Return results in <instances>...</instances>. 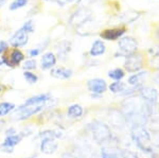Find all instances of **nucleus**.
<instances>
[{"mask_svg": "<svg viewBox=\"0 0 159 158\" xmlns=\"http://www.w3.org/2000/svg\"><path fill=\"white\" fill-rule=\"evenodd\" d=\"M28 43H29V34L27 32H25L21 28L13 33L12 36L9 39V44L13 48L25 47V46H27Z\"/></svg>", "mask_w": 159, "mask_h": 158, "instance_id": "6e6552de", "label": "nucleus"}, {"mask_svg": "<svg viewBox=\"0 0 159 158\" xmlns=\"http://www.w3.org/2000/svg\"><path fill=\"white\" fill-rule=\"evenodd\" d=\"M21 139H22L21 135H17V134L11 135V136H7L6 139H4V141H3V143H2V146L13 147V149H14L15 146H17V144L20 143Z\"/></svg>", "mask_w": 159, "mask_h": 158, "instance_id": "aec40b11", "label": "nucleus"}, {"mask_svg": "<svg viewBox=\"0 0 159 158\" xmlns=\"http://www.w3.org/2000/svg\"><path fill=\"white\" fill-rule=\"evenodd\" d=\"M24 68L25 70L30 71V70H34L37 68V62L34 60V58H30V60H27L24 62Z\"/></svg>", "mask_w": 159, "mask_h": 158, "instance_id": "bb28decb", "label": "nucleus"}, {"mask_svg": "<svg viewBox=\"0 0 159 158\" xmlns=\"http://www.w3.org/2000/svg\"><path fill=\"white\" fill-rule=\"evenodd\" d=\"M46 104H40V105H34V106H21L20 105L18 108H17L16 113H15L13 116H14L15 120H25V119H29L30 117L34 116L35 114L42 111L43 107H45Z\"/></svg>", "mask_w": 159, "mask_h": 158, "instance_id": "0eeeda50", "label": "nucleus"}, {"mask_svg": "<svg viewBox=\"0 0 159 158\" xmlns=\"http://www.w3.org/2000/svg\"><path fill=\"white\" fill-rule=\"evenodd\" d=\"M47 1H50V2H53V3H56L57 6L60 7H64L68 3V2H71L72 0H47Z\"/></svg>", "mask_w": 159, "mask_h": 158, "instance_id": "2f4dec72", "label": "nucleus"}, {"mask_svg": "<svg viewBox=\"0 0 159 158\" xmlns=\"http://www.w3.org/2000/svg\"><path fill=\"white\" fill-rule=\"evenodd\" d=\"M148 76V71H139V72L135 73V74L130 75L129 78V84L132 86H139L141 87V84H142L143 81L145 80Z\"/></svg>", "mask_w": 159, "mask_h": 158, "instance_id": "f3484780", "label": "nucleus"}, {"mask_svg": "<svg viewBox=\"0 0 159 158\" xmlns=\"http://www.w3.org/2000/svg\"><path fill=\"white\" fill-rule=\"evenodd\" d=\"M132 138L142 151L150 152L148 144L151 142V135L144 124H133Z\"/></svg>", "mask_w": 159, "mask_h": 158, "instance_id": "f257e3e1", "label": "nucleus"}, {"mask_svg": "<svg viewBox=\"0 0 159 158\" xmlns=\"http://www.w3.org/2000/svg\"><path fill=\"white\" fill-rule=\"evenodd\" d=\"M91 131L93 138L99 143H105V142H108L109 140H111V131L106 124L100 123V122L93 123Z\"/></svg>", "mask_w": 159, "mask_h": 158, "instance_id": "39448f33", "label": "nucleus"}, {"mask_svg": "<svg viewBox=\"0 0 159 158\" xmlns=\"http://www.w3.org/2000/svg\"><path fill=\"white\" fill-rule=\"evenodd\" d=\"M108 76L114 81H121L125 76V71L122 68H115L108 71Z\"/></svg>", "mask_w": 159, "mask_h": 158, "instance_id": "5701e85b", "label": "nucleus"}, {"mask_svg": "<svg viewBox=\"0 0 159 158\" xmlns=\"http://www.w3.org/2000/svg\"><path fill=\"white\" fill-rule=\"evenodd\" d=\"M0 58H1L2 63H3V66H7V67L10 68H15L18 67L20 64L24 62L25 55L19 48H11L7 52L2 54Z\"/></svg>", "mask_w": 159, "mask_h": 158, "instance_id": "f03ea898", "label": "nucleus"}, {"mask_svg": "<svg viewBox=\"0 0 159 158\" xmlns=\"http://www.w3.org/2000/svg\"><path fill=\"white\" fill-rule=\"evenodd\" d=\"M9 43L4 42V40H1L0 42V56H1L2 54H4L6 52L9 51Z\"/></svg>", "mask_w": 159, "mask_h": 158, "instance_id": "c756f323", "label": "nucleus"}, {"mask_svg": "<svg viewBox=\"0 0 159 158\" xmlns=\"http://www.w3.org/2000/svg\"><path fill=\"white\" fill-rule=\"evenodd\" d=\"M105 51H106V46H105L104 42L101 39H97L92 44L90 50H89V54L92 57H97L100 56V55H103Z\"/></svg>", "mask_w": 159, "mask_h": 158, "instance_id": "dca6fc26", "label": "nucleus"}, {"mask_svg": "<svg viewBox=\"0 0 159 158\" xmlns=\"http://www.w3.org/2000/svg\"><path fill=\"white\" fill-rule=\"evenodd\" d=\"M140 97L142 100H144L148 104H156L158 98V91L155 88L150 87V86H145V87H141L139 90Z\"/></svg>", "mask_w": 159, "mask_h": 158, "instance_id": "9b49d317", "label": "nucleus"}, {"mask_svg": "<svg viewBox=\"0 0 159 158\" xmlns=\"http://www.w3.org/2000/svg\"><path fill=\"white\" fill-rule=\"evenodd\" d=\"M144 66V55L139 51H136L125 56L124 68L129 72H138Z\"/></svg>", "mask_w": 159, "mask_h": 158, "instance_id": "7ed1b4c3", "label": "nucleus"}, {"mask_svg": "<svg viewBox=\"0 0 159 158\" xmlns=\"http://www.w3.org/2000/svg\"><path fill=\"white\" fill-rule=\"evenodd\" d=\"M57 56L61 60H66L68 53L70 52L71 50V43L67 42V40H63V42L60 43V45L57 46Z\"/></svg>", "mask_w": 159, "mask_h": 158, "instance_id": "a211bd4d", "label": "nucleus"}, {"mask_svg": "<svg viewBox=\"0 0 159 158\" xmlns=\"http://www.w3.org/2000/svg\"><path fill=\"white\" fill-rule=\"evenodd\" d=\"M154 80H155V82H156V83L159 84V73L155 76V79H154Z\"/></svg>", "mask_w": 159, "mask_h": 158, "instance_id": "c9c22d12", "label": "nucleus"}, {"mask_svg": "<svg viewBox=\"0 0 159 158\" xmlns=\"http://www.w3.org/2000/svg\"><path fill=\"white\" fill-rule=\"evenodd\" d=\"M50 74L53 78L60 79V80H68L72 76L73 72L71 69H68L66 67H54L51 69Z\"/></svg>", "mask_w": 159, "mask_h": 158, "instance_id": "2eb2a0df", "label": "nucleus"}, {"mask_svg": "<svg viewBox=\"0 0 159 158\" xmlns=\"http://www.w3.org/2000/svg\"><path fill=\"white\" fill-rule=\"evenodd\" d=\"M28 2L29 0H13L9 7L11 11H17V10L25 7L28 4Z\"/></svg>", "mask_w": 159, "mask_h": 158, "instance_id": "b1692460", "label": "nucleus"}, {"mask_svg": "<svg viewBox=\"0 0 159 158\" xmlns=\"http://www.w3.org/2000/svg\"><path fill=\"white\" fill-rule=\"evenodd\" d=\"M56 61H57V58H56L54 53L51 52V51H48V52L43 54L42 60H40V68L43 70L52 69V68L55 67Z\"/></svg>", "mask_w": 159, "mask_h": 158, "instance_id": "ddd939ff", "label": "nucleus"}, {"mask_svg": "<svg viewBox=\"0 0 159 158\" xmlns=\"http://www.w3.org/2000/svg\"><path fill=\"white\" fill-rule=\"evenodd\" d=\"M58 147V142L56 141V139L54 138H49V137H46V138L42 139V142H40V151H42L43 154H53V153L56 152Z\"/></svg>", "mask_w": 159, "mask_h": 158, "instance_id": "f8f14e48", "label": "nucleus"}, {"mask_svg": "<svg viewBox=\"0 0 159 158\" xmlns=\"http://www.w3.org/2000/svg\"><path fill=\"white\" fill-rule=\"evenodd\" d=\"M109 90L111 91L112 93L122 95V93L126 90V85L123 82H121V81H116V82L111 83L109 85Z\"/></svg>", "mask_w": 159, "mask_h": 158, "instance_id": "412c9836", "label": "nucleus"}, {"mask_svg": "<svg viewBox=\"0 0 159 158\" xmlns=\"http://www.w3.org/2000/svg\"><path fill=\"white\" fill-rule=\"evenodd\" d=\"M155 36L159 40V25H158L157 28H156V30H155Z\"/></svg>", "mask_w": 159, "mask_h": 158, "instance_id": "f704fd0d", "label": "nucleus"}, {"mask_svg": "<svg viewBox=\"0 0 159 158\" xmlns=\"http://www.w3.org/2000/svg\"><path fill=\"white\" fill-rule=\"evenodd\" d=\"M158 69H159V66H158Z\"/></svg>", "mask_w": 159, "mask_h": 158, "instance_id": "58836bf2", "label": "nucleus"}, {"mask_svg": "<svg viewBox=\"0 0 159 158\" xmlns=\"http://www.w3.org/2000/svg\"><path fill=\"white\" fill-rule=\"evenodd\" d=\"M2 66H3V63H2L1 58H0V68H1V67H2Z\"/></svg>", "mask_w": 159, "mask_h": 158, "instance_id": "e433bc0d", "label": "nucleus"}, {"mask_svg": "<svg viewBox=\"0 0 159 158\" xmlns=\"http://www.w3.org/2000/svg\"><path fill=\"white\" fill-rule=\"evenodd\" d=\"M15 107H16L15 104L11 103V102H2V103H0V118L9 115L12 111H14Z\"/></svg>", "mask_w": 159, "mask_h": 158, "instance_id": "4be33fe9", "label": "nucleus"}, {"mask_svg": "<svg viewBox=\"0 0 159 158\" xmlns=\"http://www.w3.org/2000/svg\"><path fill=\"white\" fill-rule=\"evenodd\" d=\"M91 20V11L88 10L87 7H81V9L76 10L75 12L71 15L70 19H69V25L75 27L76 29L84 27L86 24H88Z\"/></svg>", "mask_w": 159, "mask_h": 158, "instance_id": "20e7f679", "label": "nucleus"}, {"mask_svg": "<svg viewBox=\"0 0 159 158\" xmlns=\"http://www.w3.org/2000/svg\"><path fill=\"white\" fill-rule=\"evenodd\" d=\"M126 32L125 27H116V28H110V29H105L101 33H100V36H101L105 40H117L119 38H121L123 35Z\"/></svg>", "mask_w": 159, "mask_h": 158, "instance_id": "1a4fd4ad", "label": "nucleus"}, {"mask_svg": "<svg viewBox=\"0 0 159 158\" xmlns=\"http://www.w3.org/2000/svg\"><path fill=\"white\" fill-rule=\"evenodd\" d=\"M101 158H121V156H119V154L117 153L109 151L108 149H102Z\"/></svg>", "mask_w": 159, "mask_h": 158, "instance_id": "c85d7f7f", "label": "nucleus"}, {"mask_svg": "<svg viewBox=\"0 0 159 158\" xmlns=\"http://www.w3.org/2000/svg\"><path fill=\"white\" fill-rule=\"evenodd\" d=\"M21 29L24 30L25 32H27L28 34H29V33L34 32L35 31V25H34V22H33V20H27V21L22 25Z\"/></svg>", "mask_w": 159, "mask_h": 158, "instance_id": "cd10ccee", "label": "nucleus"}, {"mask_svg": "<svg viewBox=\"0 0 159 158\" xmlns=\"http://www.w3.org/2000/svg\"><path fill=\"white\" fill-rule=\"evenodd\" d=\"M97 0H78V3L80 4V6H83V7H85L87 6H89V4L93 3V2H96Z\"/></svg>", "mask_w": 159, "mask_h": 158, "instance_id": "473e14b6", "label": "nucleus"}, {"mask_svg": "<svg viewBox=\"0 0 159 158\" xmlns=\"http://www.w3.org/2000/svg\"><path fill=\"white\" fill-rule=\"evenodd\" d=\"M37 157V155H33V156H31V157H28V158H36Z\"/></svg>", "mask_w": 159, "mask_h": 158, "instance_id": "4c0bfd02", "label": "nucleus"}, {"mask_svg": "<svg viewBox=\"0 0 159 158\" xmlns=\"http://www.w3.org/2000/svg\"><path fill=\"white\" fill-rule=\"evenodd\" d=\"M118 47H119L120 52L116 53V57H117V55H124V56H126V55L130 54V53L137 51L138 43L134 37L124 36L119 39Z\"/></svg>", "mask_w": 159, "mask_h": 158, "instance_id": "423d86ee", "label": "nucleus"}, {"mask_svg": "<svg viewBox=\"0 0 159 158\" xmlns=\"http://www.w3.org/2000/svg\"><path fill=\"white\" fill-rule=\"evenodd\" d=\"M24 78L29 84H35L38 81V76L35 73H33L32 71H28V70H25L24 72Z\"/></svg>", "mask_w": 159, "mask_h": 158, "instance_id": "393cba45", "label": "nucleus"}, {"mask_svg": "<svg viewBox=\"0 0 159 158\" xmlns=\"http://www.w3.org/2000/svg\"><path fill=\"white\" fill-rule=\"evenodd\" d=\"M87 87L93 95L101 96L107 89V84L103 79H91L87 82Z\"/></svg>", "mask_w": 159, "mask_h": 158, "instance_id": "9d476101", "label": "nucleus"}, {"mask_svg": "<svg viewBox=\"0 0 159 158\" xmlns=\"http://www.w3.org/2000/svg\"><path fill=\"white\" fill-rule=\"evenodd\" d=\"M120 156H121V158H138V156L134 152L127 151V150L121 151V155H120Z\"/></svg>", "mask_w": 159, "mask_h": 158, "instance_id": "7c9ffc66", "label": "nucleus"}, {"mask_svg": "<svg viewBox=\"0 0 159 158\" xmlns=\"http://www.w3.org/2000/svg\"><path fill=\"white\" fill-rule=\"evenodd\" d=\"M47 45H48V40L45 43V44L42 45V47H39V46H38V47H35V48H33V49L29 50V56L31 58H35L36 56H38V55L42 53V51L45 49V47Z\"/></svg>", "mask_w": 159, "mask_h": 158, "instance_id": "a878e982", "label": "nucleus"}, {"mask_svg": "<svg viewBox=\"0 0 159 158\" xmlns=\"http://www.w3.org/2000/svg\"><path fill=\"white\" fill-rule=\"evenodd\" d=\"M6 88H7V87L3 85V84H0V95H1V93H3L4 90H6Z\"/></svg>", "mask_w": 159, "mask_h": 158, "instance_id": "72a5a7b5", "label": "nucleus"}, {"mask_svg": "<svg viewBox=\"0 0 159 158\" xmlns=\"http://www.w3.org/2000/svg\"><path fill=\"white\" fill-rule=\"evenodd\" d=\"M52 100V96L50 93H43V95H37L34 97H31L28 100L25 101V103L21 106H34L40 105V104H46L49 101Z\"/></svg>", "mask_w": 159, "mask_h": 158, "instance_id": "4468645a", "label": "nucleus"}, {"mask_svg": "<svg viewBox=\"0 0 159 158\" xmlns=\"http://www.w3.org/2000/svg\"><path fill=\"white\" fill-rule=\"evenodd\" d=\"M84 114V109L80 104H73L70 105L67 109V115L70 118L76 119V118H81Z\"/></svg>", "mask_w": 159, "mask_h": 158, "instance_id": "6ab92c4d", "label": "nucleus"}]
</instances>
